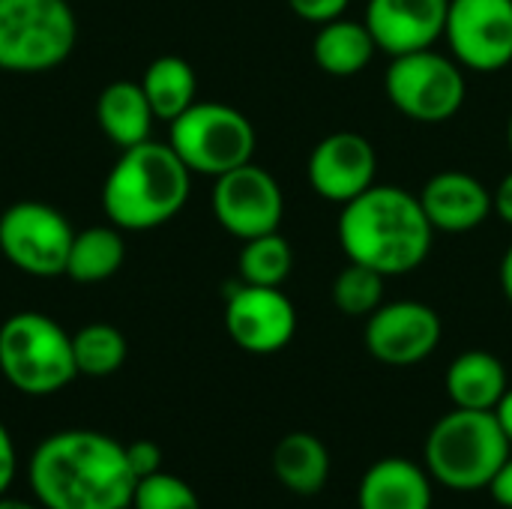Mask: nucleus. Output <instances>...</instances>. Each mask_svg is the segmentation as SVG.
Returning a JSON list of instances; mask_svg holds the SVG:
<instances>
[{"label": "nucleus", "instance_id": "30", "mask_svg": "<svg viewBox=\"0 0 512 509\" xmlns=\"http://www.w3.org/2000/svg\"><path fill=\"white\" fill-rule=\"evenodd\" d=\"M18 474V453H15V441L9 435V429L0 420V495L9 492V486L15 483Z\"/></svg>", "mask_w": 512, "mask_h": 509}, {"label": "nucleus", "instance_id": "37", "mask_svg": "<svg viewBox=\"0 0 512 509\" xmlns=\"http://www.w3.org/2000/svg\"><path fill=\"white\" fill-rule=\"evenodd\" d=\"M126 509H132V507H126Z\"/></svg>", "mask_w": 512, "mask_h": 509}, {"label": "nucleus", "instance_id": "23", "mask_svg": "<svg viewBox=\"0 0 512 509\" xmlns=\"http://www.w3.org/2000/svg\"><path fill=\"white\" fill-rule=\"evenodd\" d=\"M126 261V243L123 231L117 225H93L84 231H75L66 276L81 285H96L111 279Z\"/></svg>", "mask_w": 512, "mask_h": 509}, {"label": "nucleus", "instance_id": "35", "mask_svg": "<svg viewBox=\"0 0 512 509\" xmlns=\"http://www.w3.org/2000/svg\"><path fill=\"white\" fill-rule=\"evenodd\" d=\"M0 509H45L42 504H30V501H21V498H9V495H0Z\"/></svg>", "mask_w": 512, "mask_h": 509}, {"label": "nucleus", "instance_id": "21", "mask_svg": "<svg viewBox=\"0 0 512 509\" xmlns=\"http://www.w3.org/2000/svg\"><path fill=\"white\" fill-rule=\"evenodd\" d=\"M378 45L366 27V21H348V18H336L321 24V30L312 39V57L315 63L333 75V78H351L357 72H363L372 57H375Z\"/></svg>", "mask_w": 512, "mask_h": 509}, {"label": "nucleus", "instance_id": "1", "mask_svg": "<svg viewBox=\"0 0 512 509\" xmlns=\"http://www.w3.org/2000/svg\"><path fill=\"white\" fill-rule=\"evenodd\" d=\"M27 483L45 509H126L138 486L126 444L93 432L66 429L36 444Z\"/></svg>", "mask_w": 512, "mask_h": 509}, {"label": "nucleus", "instance_id": "6", "mask_svg": "<svg viewBox=\"0 0 512 509\" xmlns=\"http://www.w3.org/2000/svg\"><path fill=\"white\" fill-rule=\"evenodd\" d=\"M75 39L69 0H0V72H48L69 60Z\"/></svg>", "mask_w": 512, "mask_h": 509}, {"label": "nucleus", "instance_id": "14", "mask_svg": "<svg viewBox=\"0 0 512 509\" xmlns=\"http://www.w3.org/2000/svg\"><path fill=\"white\" fill-rule=\"evenodd\" d=\"M309 186L333 204H348L375 186L378 156L366 135L360 132H333L321 138L309 153Z\"/></svg>", "mask_w": 512, "mask_h": 509}, {"label": "nucleus", "instance_id": "31", "mask_svg": "<svg viewBox=\"0 0 512 509\" xmlns=\"http://www.w3.org/2000/svg\"><path fill=\"white\" fill-rule=\"evenodd\" d=\"M492 213L504 225H512V171L498 183V189L492 192Z\"/></svg>", "mask_w": 512, "mask_h": 509}, {"label": "nucleus", "instance_id": "17", "mask_svg": "<svg viewBox=\"0 0 512 509\" xmlns=\"http://www.w3.org/2000/svg\"><path fill=\"white\" fill-rule=\"evenodd\" d=\"M357 509H432V477L426 465L402 456L375 462L360 480Z\"/></svg>", "mask_w": 512, "mask_h": 509}, {"label": "nucleus", "instance_id": "18", "mask_svg": "<svg viewBox=\"0 0 512 509\" xmlns=\"http://www.w3.org/2000/svg\"><path fill=\"white\" fill-rule=\"evenodd\" d=\"M96 120L105 132V138L126 150V147H135L141 141L150 138L153 132V108L144 96V87L141 81H111L99 99H96Z\"/></svg>", "mask_w": 512, "mask_h": 509}, {"label": "nucleus", "instance_id": "10", "mask_svg": "<svg viewBox=\"0 0 512 509\" xmlns=\"http://www.w3.org/2000/svg\"><path fill=\"white\" fill-rule=\"evenodd\" d=\"M213 216L237 240H252L279 231L285 216V195L267 168L246 162L216 177Z\"/></svg>", "mask_w": 512, "mask_h": 509}, {"label": "nucleus", "instance_id": "13", "mask_svg": "<svg viewBox=\"0 0 512 509\" xmlns=\"http://www.w3.org/2000/svg\"><path fill=\"white\" fill-rule=\"evenodd\" d=\"M225 330L249 354H276L297 333V309L279 288L237 282L225 294Z\"/></svg>", "mask_w": 512, "mask_h": 509}, {"label": "nucleus", "instance_id": "7", "mask_svg": "<svg viewBox=\"0 0 512 509\" xmlns=\"http://www.w3.org/2000/svg\"><path fill=\"white\" fill-rule=\"evenodd\" d=\"M168 144L192 174L216 180L252 162L255 126L225 102H195L168 123Z\"/></svg>", "mask_w": 512, "mask_h": 509}, {"label": "nucleus", "instance_id": "24", "mask_svg": "<svg viewBox=\"0 0 512 509\" xmlns=\"http://www.w3.org/2000/svg\"><path fill=\"white\" fill-rule=\"evenodd\" d=\"M237 267H240V282L264 285V288H279L291 276V267H294L291 243L279 231L243 240Z\"/></svg>", "mask_w": 512, "mask_h": 509}, {"label": "nucleus", "instance_id": "19", "mask_svg": "<svg viewBox=\"0 0 512 509\" xmlns=\"http://www.w3.org/2000/svg\"><path fill=\"white\" fill-rule=\"evenodd\" d=\"M507 390V369L489 351H465L447 369V396L453 399V408L495 411Z\"/></svg>", "mask_w": 512, "mask_h": 509}, {"label": "nucleus", "instance_id": "3", "mask_svg": "<svg viewBox=\"0 0 512 509\" xmlns=\"http://www.w3.org/2000/svg\"><path fill=\"white\" fill-rule=\"evenodd\" d=\"M192 171L171 144L141 141L120 150L102 186V210L120 231H153L189 201Z\"/></svg>", "mask_w": 512, "mask_h": 509}, {"label": "nucleus", "instance_id": "27", "mask_svg": "<svg viewBox=\"0 0 512 509\" xmlns=\"http://www.w3.org/2000/svg\"><path fill=\"white\" fill-rule=\"evenodd\" d=\"M132 509H201L195 489L174 474H150L138 480L132 492Z\"/></svg>", "mask_w": 512, "mask_h": 509}, {"label": "nucleus", "instance_id": "9", "mask_svg": "<svg viewBox=\"0 0 512 509\" xmlns=\"http://www.w3.org/2000/svg\"><path fill=\"white\" fill-rule=\"evenodd\" d=\"M75 231L69 219L42 201H18L0 213V252L3 258L36 279L66 276V261Z\"/></svg>", "mask_w": 512, "mask_h": 509}, {"label": "nucleus", "instance_id": "33", "mask_svg": "<svg viewBox=\"0 0 512 509\" xmlns=\"http://www.w3.org/2000/svg\"><path fill=\"white\" fill-rule=\"evenodd\" d=\"M495 417H498V423H501V429H504V435H507V441L512 444V387L504 393V399L498 402V408H495Z\"/></svg>", "mask_w": 512, "mask_h": 509}, {"label": "nucleus", "instance_id": "12", "mask_svg": "<svg viewBox=\"0 0 512 509\" xmlns=\"http://www.w3.org/2000/svg\"><path fill=\"white\" fill-rule=\"evenodd\" d=\"M441 315L417 300L381 303L366 318V351L384 366H417L435 354L441 342Z\"/></svg>", "mask_w": 512, "mask_h": 509}, {"label": "nucleus", "instance_id": "32", "mask_svg": "<svg viewBox=\"0 0 512 509\" xmlns=\"http://www.w3.org/2000/svg\"><path fill=\"white\" fill-rule=\"evenodd\" d=\"M489 492H492V498H495L501 507L512 509V453L510 459L504 462V468L498 471V477L492 480Z\"/></svg>", "mask_w": 512, "mask_h": 509}, {"label": "nucleus", "instance_id": "26", "mask_svg": "<svg viewBox=\"0 0 512 509\" xmlns=\"http://www.w3.org/2000/svg\"><path fill=\"white\" fill-rule=\"evenodd\" d=\"M384 279L387 276L351 261L333 282L336 309L351 318H369L384 303Z\"/></svg>", "mask_w": 512, "mask_h": 509}, {"label": "nucleus", "instance_id": "25", "mask_svg": "<svg viewBox=\"0 0 512 509\" xmlns=\"http://www.w3.org/2000/svg\"><path fill=\"white\" fill-rule=\"evenodd\" d=\"M126 336L111 324H87L72 333V357L78 375L108 378L126 363Z\"/></svg>", "mask_w": 512, "mask_h": 509}, {"label": "nucleus", "instance_id": "22", "mask_svg": "<svg viewBox=\"0 0 512 509\" xmlns=\"http://www.w3.org/2000/svg\"><path fill=\"white\" fill-rule=\"evenodd\" d=\"M141 87H144V96H147L156 120H165V123H171L189 105L198 102V78H195V69H192L189 60H183L177 54L156 57L144 69Z\"/></svg>", "mask_w": 512, "mask_h": 509}, {"label": "nucleus", "instance_id": "20", "mask_svg": "<svg viewBox=\"0 0 512 509\" xmlns=\"http://www.w3.org/2000/svg\"><path fill=\"white\" fill-rule=\"evenodd\" d=\"M273 474L288 492H294L300 498L318 495L330 480L327 444L309 432L285 435L273 450Z\"/></svg>", "mask_w": 512, "mask_h": 509}, {"label": "nucleus", "instance_id": "36", "mask_svg": "<svg viewBox=\"0 0 512 509\" xmlns=\"http://www.w3.org/2000/svg\"><path fill=\"white\" fill-rule=\"evenodd\" d=\"M507 144H510V153H512V114H510V123H507Z\"/></svg>", "mask_w": 512, "mask_h": 509}, {"label": "nucleus", "instance_id": "2", "mask_svg": "<svg viewBox=\"0 0 512 509\" xmlns=\"http://www.w3.org/2000/svg\"><path fill=\"white\" fill-rule=\"evenodd\" d=\"M435 228L423 204L402 186H369L354 201L342 204L339 243L348 261L381 276H408L429 258Z\"/></svg>", "mask_w": 512, "mask_h": 509}, {"label": "nucleus", "instance_id": "8", "mask_svg": "<svg viewBox=\"0 0 512 509\" xmlns=\"http://www.w3.org/2000/svg\"><path fill=\"white\" fill-rule=\"evenodd\" d=\"M384 90L390 105L417 123H444L456 117L468 96L459 60L438 54L435 48L390 57Z\"/></svg>", "mask_w": 512, "mask_h": 509}, {"label": "nucleus", "instance_id": "16", "mask_svg": "<svg viewBox=\"0 0 512 509\" xmlns=\"http://www.w3.org/2000/svg\"><path fill=\"white\" fill-rule=\"evenodd\" d=\"M417 198L429 225L444 234L474 231L492 213V192L468 171H438Z\"/></svg>", "mask_w": 512, "mask_h": 509}, {"label": "nucleus", "instance_id": "5", "mask_svg": "<svg viewBox=\"0 0 512 509\" xmlns=\"http://www.w3.org/2000/svg\"><path fill=\"white\" fill-rule=\"evenodd\" d=\"M0 372L24 396H51L78 378L72 336L42 312H15L0 324Z\"/></svg>", "mask_w": 512, "mask_h": 509}, {"label": "nucleus", "instance_id": "11", "mask_svg": "<svg viewBox=\"0 0 512 509\" xmlns=\"http://www.w3.org/2000/svg\"><path fill=\"white\" fill-rule=\"evenodd\" d=\"M444 39L459 66L498 72L512 63V0H450Z\"/></svg>", "mask_w": 512, "mask_h": 509}, {"label": "nucleus", "instance_id": "4", "mask_svg": "<svg viewBox=\"0 0 512 509\" xmlns=\"http://www.w3.org/2000/svg\"><path fill=\"white\" fill-rule=\"evenodd\" d=\"M510 453L495 411L453 408L432 426L423 459L435 483L453 492H480L492 486Z\"/></svg>", "mask_w": 512, "mask_h": 509}, {"label": "nucleus", "instance_id": "15", "mask_svg": "<svg viewBox=\"0 0 512 509\" xmlns=\"http://www.w3.org/2000/svg\"><path fill=\"white\" fill-rule=\"evenodd\" d=\"M450 0H369L366 27L378 51L399 57L435 48L447 27Z\"/></svg>", "mask_w": 512, "mask_h": 509}, {"label": "nucleus", "instance_id": "34", "mask_svg": "<svg viewBox=\"0 0 512 509\" xmlns=\"http://www.w3.org/2000/svg\"><path fill=\"white\" fill-rule=\"evenodd\" d=\"M501 291H504V297L512 303V246L504 252V258H501Z\"/></svg>", "mask_w": 512, "mask_h": 509}, {"label": "nucleus", "instance_id": "29", "mask_svg": "<svg viewBox=\"0 0 512 509\" xmlns=\"http://www.w3.org/2000/svg\"><path fill=\"white\" fill-rule=\"evenodd\" d=\"M351 0H288L291 12L300 15L303 21H312V24H327V21H336L345 15Z\"/></svg>", "mask_w": 512, "mask_h": 509}, {"label": "nucleus", "instance_id": "28", "mask_svg": "<svg viewBox=\"0 0 512 509\" xmlns=\"http://www.w3.org/2000/svg\"><path fill=\"white\" fill-rule=\"evenodd\" d=\"M126 462H129L135 480H144L150 474H159L165 459H162L159 444H153V441H132V444H126Z\"/></svg>", "mask_w": 512, "mask_h": 509}]
</instances>
